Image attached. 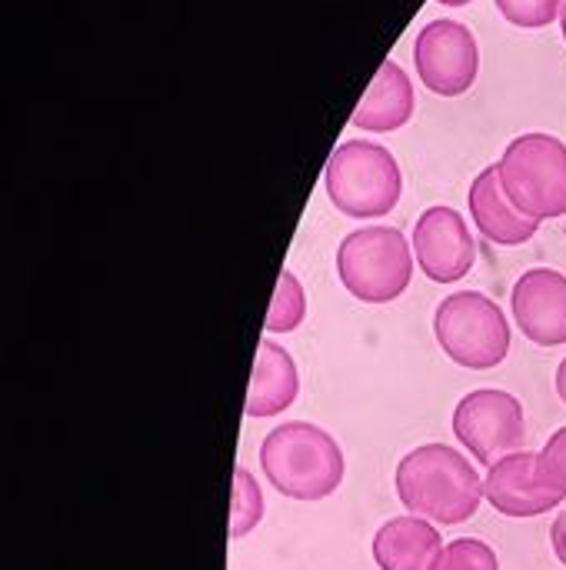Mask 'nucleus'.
I'll return each mask as SVG.
<instances>
[{"mask_svg": "<svg viewBox=\"0 0 566 570\" xmlns=\"http://www.w3.org/2000/svg\"><path fill=\"white\" fill-rule=\"evenodd\" d=\"M394 488L407 514L437 528L467 524L487 501L480 471L450 444H420L407 451L394 471Z\"/></svg>", "mask_w": 566, "mask_h": 570, "instance_id": "nucleus-1", "label": "nucleus"}, {"mask_svg": "<svg viewBox=\"0 0 566 570\" xmlns=\"http://www.w3.org/2000/svg\"><path fill=\"white\" fill-rule=\"evenodd\" d=\"M260 471L280 498L327 501L347 478V458L340 441L310 421H287L274 428L260 444Z\"/></svg>", "mask_w": 566, "mask_h": 570, "instance_id": "nucleus-2", "label": "nucleus"}, {"mask_svg": "<svg viewBox=\"0 0 566 570\" xmlns=\"http://www.w3.org/2000/svg\"><path fill=\"white\" fill-rule=\"evenodd\" d=\"M414 244L404 230L374 224L350 230L337 247V277L344 291L370 307L394 304L414 281Z\"/></svg>", "mask_w": 566, "mask_h": 570, "instance_id": "nucleus-3", "label": "nucleus"}, {"mask_svg": "<svg viewBox=\"0 0 566 570\" xmlns=\"http://www.w3.org/2000/svg\"><path fill=\"white\" fill-rule=\"evenodd\" d=\"M330 204L354 220L387 217L404 194V174L397 157L374 140H344L324 170Z\"/></svg>", "mask_w": 566, "mask_h": 570, "instance_id": "nucleus-4", "label": "nucleus"}, {"mask_svg": "<svg viewBox=\"0 0 566 570\" xmlns=\"http://www.w3.org/2000/svg\"><path fill=\"white\" fill-rule=\"evenodd\" d=\"M437 347L464 371H494L507 361L514 331L504 307L484 291L447 294L434 311Z\"/></svg>", "mask_w": 566, "mask_h": 570, "instance_id": "nucleus-5", "label": "nucleus"}, {"mask_svg": "<svg viewBox=\"0 0 566 570\" xmlns=\"http://www.w3.org/2000/svg\"><path fill=\"white\" fill-rule=\"evenodd\" d=\"M504 194L530 220H557L566 214V144L554 134L530 130L507 144L497 160Z\"/></svg>", "mask_w": 566, "mask_h": 570, "instance_id": "nucleus-6", "label": "nucleus"}, {"mask_svg": "<svg viewBox=\"0 0 566 570\" xmlns=\"http://www.w3.org/2000/svg\"><path fill=\"white\" fill-rule=\"evenodd\" d=\"M454 438L460 448L484 468H494L507 454L524 451L527 414L520 397L500 387H480L457 401L450 417Z\"/></svg>", "mask_w": 566, "mask_h": 570, "instance_id": "nucleus-7", "label": "nucleus"}, {"mask_svg": "<svg viewBox=\"0 0 566 570\" xmlns=\"http://www.w3.org/2000/svg\"><path fill=\"white\" fill-rule=\"evenodd\" d=\"M414 63L424 87L437 97H460L474 87L480 70V47L467 23L440 17L420 27L414 40Z\"/></svg>", "mask_w": 566, "mask_h": 570, "instance_id": "nucleus-8", "label": "nucleus"}, {"mask_svg": "<svg viewBox=\"0 0 566 570\" xmlns=\"http://www.w3.org/2000/svg\"><path fill=\"white\" fill-rule=\"evenodd\" d=\"M414 257L417 271L434 284H460L477 264V240L467 217L447 204L427 207L414 224Z\"/></svg>", "mask_w": 566, "mask_h": 570, "instance_id": "nucleus-9", "label": "nucleus"}, {"mask_svg": "<svg viewBox=\"0 0 566 570\" xmlns=\"http://www.w3.org/2000/svg\"><path fill=\"white\" fill-rule=\"evenodd\" d=\"M510 314L520 334L537 347L566 344V274L554 267H530L510 291Z\"/></svg>", "mask_w": 566, "mask_h": 570, "instance_id": "nucleus-10", "label": "nucleus"}, {"mask_svg": "<svg viewBox=\"0 0 566 570\" xmlns=\"http://www.w3.org/2000/svg\"><path fill=\"white\" fill-rule=\"evenodd\" d=\"M484 498H487V504L497 514L517 518V521L550 514V511H557L566 501L560 491H554V488L544 484V478L537 471V454L534 451L507 454L504 461H497L494 468H487Z\"/></svg>", "mask_w": 566, "mask_h": 570, "instance_id": "nucleus-11", "label": "nucleus"}, {"mask_svg": "<svg viewBox=\"0 0 566 570\" xmlns=\"http://www.w3.org/2000/svg\"><path fill=\"white\" fill-rule=\"evenodd\" d=\"M467 207H470V220L477 224L480 237L497 244V247H524L540 230V220H530L527 214H520L510 204V197L504 194L497 164L484 167L474 177L470 194H467Z\"/></svg>", "mask_w": 566, "mask_h": 570, "instance_id": "nucleus-12", "label": "nucleus"}, {"mask_svg": "<svg viewBox=\"0 0 566 570\" xmlns=\"http://www.w3.org/2000/svg\"><path fill=\"white\" fill-rule=\"evenodd\" d=\"M297 397H300V371H297L294 354L287 347H280L277 341L264 337L257 347L244 414L250 421H270V417L290 411Z\"/></svg>", "mask_w": 566, "mask_h": 570, "instance_id": "nucleus-13", "label": "nucleus"}, {"mask_svg": "<svg viewBox=\"0 0 566 570\" xmlns=\"http://www.w3.org/2000/svg\"><path fill=\"white\" fill-rule=\"evenodd\" d=\"M414 110H417V97H414L410 73L397 60H384L367 94L360 97L350 124L367 134H390L407 127Z\"/></svg>", "mask_w": 566, "mask_h": 570, "instance_id": "nucleus-14", "label": "nucleus"}, {"mask_svg": "<svg viewBox=\"0 0 566 570\" xmlns=\"http://www.w3.org/2000/svg\"><path fill=\"white\" fill-rule=\"evenodd\" d=\"M444 548L447 544L440 538V528L417 514L390 518L387 524H380L370 544L380 570H430Z\"/></svg>", "mask_w": 566, "mask_h": 570, "instance_id": "nucleus-15", "label": "nucleus"}, {"mask_svg": "<svg viewBox=\"0 0 566 570\" xmlns=\"http://www.w3.org/2000/svg\"><path fill=\"white\" fill-rule=\"evenodd\" d=\"M304 321H307V291H304L300 277L287 267L277 277V291H274V301H270L264 331L270 337L274 334H294Z\"/></svg>", "mask_w": 566, "mask_h": 570, "instance_id": "nucleus-16", "label": "nucleus"}, {"mask_svg": "<svg viewBox=\"0 0 566 570\" xmlns=\"http://www.w3.org/2000/svg\"><path fill=\"white\" fill-rule=\"evenodd\" d=\"M264 511H267V504H264V491H260L257 478H254L244 464H237V468H234L230 538L240 541V538L254 534V531L260 528V521H264Z\"/></svg>", "mask_w": 566, "mask_h": 570, "instance_id": "nucleus-17", "label": "nucleus"}, {"mask_svg": "<svg viewBox=\"0 0 566 570\" xmlns=\"http://www.w3.org/2000/svg\"><path fill=\"white\" fill-rule=\"evenodd\" d=\"M430 570H500V558L480 538H457L440 551Z\"/></svg>", "mask_w": 566, "mask_h": 570, "instance_id": "nucleus-18", "label": "nucleus"}, {"mask_svg": "<svg viewBox=\"0 0 566 570\" xmlns=\"http://www.w3.org/2000/svg\"><path fill=\"white\" fill-rule=\"evenodd\" d=\"M494 3L504 13V20H510L514 27L540 30V27H550L554 20H560L566 0H494Z\"/></svg>", "mask_w": 566, "mask_h": 570, "instance_id": "nucleus-19", "label": "nucleus"}, {"mask_svg": "<svg viewBox=\"0 0 566 570\" xmlns=\"http://www.w3.org/2000/svg\"><path fill=\"white\" fill-rule=\"evenodd\" d=\"M537 471L547 488L560 491L566 498V424L550 434L544 451H537Z\"/></svg>", "mask_w": 566, "mask_h": 570, "instance_id": "nucleus-20", "label": "nucleus"}, {"mask_svg": "<svg viewBox=\"0 0 566 570\" xmlns=\"http://www.w3.org/2000/svg\"><path fill=\"white\" fill-rule=\"evenodd\" d=\"M550 548H554L557 561L566 568V508L554 518V524H550Z\"/></svg>", "mask_w": 566, "mask_h": 570, "instance_id": "nucleus-21", "label": "nucleus"}, {"mask_svg": "<svg viewBox=\"0 0 566 570\" xmlns=\"http://www.w3.org/2000/svg\"><path fill=\"white\" fill-rule=\"evenodd\" d=\"M554 387H557V397L566 404V357L560 361V367H557V377H554Z\"/></svg>", "mask_w": 566, "mask_h": 570, "instance_id": "nucleus-22", "label": "nucleus"}, {"mask_svg": "<svg viewBox=\"0 0 566 570\" xmlns=\"http://www.w3.org/2000/svg\"><path fill=\"white\" fill-rule=\"evenodd\" d=\"M437 3H444V7H467L470 0H437Z\"/></svg>", "mask_w": 566, "mask_h": 570, "instance_id": "nucleus-23", "label": "nucleus"}, {"mask_svg": "<svg viewBox=\"0 0 566 570\" xmlns=\"http://www.w3.org/2000/svg\"><path fill=\"white\" fill-rule=\"evenodd\" d=\"M560 30H564V40H566V3H564V10H560Z\"/></svg>", "mask_w": 566, "mask_h": 570, "instance_id": "nucleus-24", "label": "nucleus"}]
</instances>
